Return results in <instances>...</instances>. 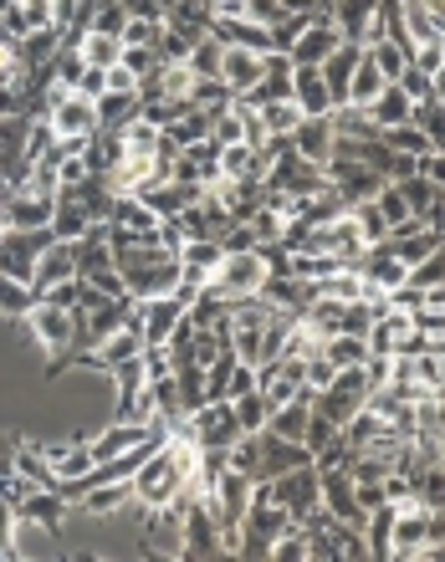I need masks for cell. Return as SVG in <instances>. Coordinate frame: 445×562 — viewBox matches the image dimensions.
<instances>
[{"label": "cell", "mask_w": 445, "mask_h": 562, "mask_svg": "<svg viewBox=\"0 0 445 562\" xmlns=\"http://www.w3.org/2000/svg\"><path fill=\"white\" fill-rule=\"evenodd\" d=\"M414 123H420V133L430 138V149H445V102L441 98L414 102Z\"/></svg>", "instance_id": "38"}, {"label": "cell", "mask_w": 445, "mask_h": 562, "mask_svg": "<svg viewBox=\"0 0 445 562\" xmlns=\"http://www.w3.org/2000/svg\"><path fill=\"white\" fill-rule=\"evenodd\" d=\"M292 102L302 108V118L333 113L328 83H323V66H297V72H292Z\"/></svg>", "instance_id": "18"}, {"label": "cell", "mask_w": 445, "mask_h": 562, "mask_svg": "<svg viewBox=\"0 0 445 562\" xmlns=\"http://www.w3.org/2000/svg\"><path fill=\"white\" fill-rule=\"evenodd\" d=\"M380 138H384V144H389L395 154H414V159H425V154H430V138L420 133V123H399V129H384Z\"/></svg>", "instance_id": "40"}, {"label": "cell", "mask_w": 445, "mask_h": 562, "mask_svg": "<svg viewBox=\"0 0 445 562\" xmlns=\"http://www.w3.org/2000/svg\"><path fill=\"white\" fill-rule=\"evenodd\" d=\"M184 322V302L175 292L165 297H144L139 302V328H144V343H169V332Z\"/></svg>", "instance_id": "13"}, {"label": "cell", "mask_w": 445, "mask_h": 562, "mask_svg": "<svg viewBox=\"0 0 445 562\" xmlns=\"http://www.w3.org/2000/svg\"><path fill=\"white\" fill-rule=\"evenodd\" d=\"M380 5L384 0H328V16H333V26H338L344 41L363 47V32H369V21L380 16Z\"/></svg>", "instance_id": "17"}, {"label": "cell", "mask_w": 445, "mask_h": 562, "mask_svg": "<svg viewBox=\"0 0 445 562\" xmlns=\"http://www.w3.org/2000/svg\"><path fill=\"white\" fill-rule=\"evenodd\" d=\"M11 231V216H5V205H0V235Z\"/></svg>", "instance_id": "58"}, {"label": "cell", "mask_w": 445, "mask_h": 562, "mask_svg": "<svg viewBox=\"0 0 445 562\" xmlns=\"http://www.w3.org/2000/svg\"><path fill=\"white\" fill-rule=\"evenodd\" d=\"M118 138H123V159H159V138H165V129H154V123H144V118H133Z\"/></svg>", "instance_id": "26"}, {"label": "cell", "mask_w": 445, "mask_h": 562, "mask_svg": "<svg viewBox=\"0 0 445 562\" xmlns=\"http://www.w3.org/2000/svg\"><path fill=\"white\" fill-rule=\"evenodd\" d=\"M246 21H256V26H277L281 0H246Z\"/></svg>", "instance_id": "53"}, {"label": "cell", "mask_w": 445, "mask_h": 562, "mask_svg": "<svg viewBox=\"0 0 445 562\" xmlns=\"http://www.w3.org/2000/svg\"><path fill=\"white\" fill-rule=\"evenodd\" d=\"M302 368H308V389H313V394H323V389L338 379V364H328V353H323V347H317L313 358H302Z\"/></svg>", "instance_id": "47"}, {"label": "cell", "mask_w": 445, "mask_h": 562, "mask_svg": "<svg viewBox=\"0 0 445 562\" xmlns=\"http://www.w3.org/2000/svg\"><path fill=\"white\" fill-rule=\"evenodd\" d=\"M190 102H195L200 113H226V108H231L236 102V93L226 83H220V77H195V87H190Z\"/></svg>", "instance_id": "33"}, {"label": "cell", "mask_w": 445, "mask_h": 562, "mask_svg": "<svg viewBox=\"0 0 445 562\" xmlns=\"http://www.w3.org/2000/svg\"><path fill=\"white\" fill-rule=\"evenodd\" d=\"M220 261H226V246H220V241H184V251H180V266L200 271L205 281H211V271Z\"/></svg>", "instance_id": "35"}, {"label": "cell", "mask_w": 445, "mask_h": 562, "mask_svg": "<svg viewBox=\"0 0 445 562\" xmlns=\"http://www.w3.org/2000/svg\"><path fill=\"white\" fill-rule=\"evenodd\" d=\"M374 205H380V216H384V225L389 231H399V225H410V205H405V195H399V184L395 180H384V190L374 195Z\"/></svg>", "instance_id": "41"}, {"label": "cell", "mask_w": 445, "mask_h": 562, "mask_svg": "<svg viewBox=\"0 0 445 562\" xmlns=\"http://www.w3.org/2000/svg\"><path fill=\"white\" fill-rule=\"evenodd\" d=\"M51 205L57 199H36V195H11L5 199V216H11V231H47L51 225Z\"/></svg>", "instance_id": "21"}, {"label": "cell", "mask_w": 445, "mask_h": 562, "mask_svg": "<svg viewBox=\"0 0 445 562\" xmlns=\"http://www.w3.org/2000/svg\"><path fill=\"white\" fill-rule=\"evenodd\" d=\"M323 353H328V364H338V368H359V364H369V338H359V332H333V338H323Z\"/></svg>", "instance_id": "28"}, {"label": "cell", "mask_w": 445, "mask_h": 562, "mask_svg": "<svg viewBox=\"0 0 445 562\" xmlns=\"http://www.w3.org/2000/svg\"><path fill=\"white\" fill-rule=\"evenodd\" d=\"M16 506L0 497V558H16Z\"/></svg>", "instance_id": "49"}, {"label": "cell", "mask_w": 445, "mask_h": 562, "mask_svg": "<svg viewBox=\"0 0 445 562\" xmlns=\"http://www.w3.org/2000/svg\"><path fill=\"white\" fill-rule=\"evenodd\" d=\"M139 353H144V328H139V313H133L123 328L108 332V338H103V343L87 353V364L103 368V374H113L118 364H129V358H139Z\"/></svg>", "instance_id": "11"}, {"label": "cell", "mask_w": 445, "mask_h": 562, "mask_svg": "<svg viewBox=\"0 0 445 562\" xmlns=\"http://www.w3.org/2000/svg\"><path fill=\"white\" fill-rule=\"evenodd\" d=\"M21 32H57V0H21Z\"/></svg>", "instance_id": "42"}, {"label": "cell", "mask_w": 445, "mask_h": 562, "mask_svg": "<svg viewBox=\"0 0 445 562\" xmlns=\"http://www.w3.org/2000/svg\"><path fill=\"white\" fill-rule=\"evenodd\" d=\"M363 51L374 57V66H380V72H384V83H395L399 72L410 66V51H405V47H395L389 36H384V41H374V47H363Z\"/></svg>", "instance_id": "43"}, {"label": "cell", "mask_w": 445, "mask_h": 562, "mask_svg": "<svg viewBox=\"0 0 445 562\" xmlns=\"http://www.w3.org/2000/svg\"><path fill=\"white\" fill-rule=\"evenodd\" d=\"M369 113H374V123H380V129H399V123H414V102L405 98V87H399V83H389L380 98L369 102Z\"/></svg>", "instance_id": "23"}, {"label": "cell", "mask_w": 445, "mask_h": 562, "mask_svg": "<svg viewBox=\"0 0 445 562\" xmlns=\"http://www.w3.org/2000/svg\"><path fill=\"white\" fill-rule=\"evenodd\" d=\"M323 297H333V302H363V297H369V281H363L359 266H338L333 277H323Z\"/></svg>", "instance_id": "29"}, {"label": "cell", "mask_w": 445, "mask_h": 562, "mask_svg": "<svg viewBox=\"0 0 445 562\" xmlns=\"http://www.w3.org/2000/svg\"><path fill=\"white\" fill-rule=\"evenodd\" d=\"M190 435L200 440V450H231L246 430H241V419H236L231 399H220V404H200V410H190Z\"/></svg>", "instance_id": "6"}, {"label": "cell", "mask_w": 445, "mask_h": 562, "mask_svg": "<svg viewBox=\"0 0 445 562\" xmlns=\"http://www.w3.org/2000/svg\"><path fill=\"white\" fill-rule=\"evenodd\" d=\"M16 5H21V0H0V11H16Z\"/></svg>", "instance_id": "59"}, {"label": "cell", "mask_w": 445, "mask_h": 562, "mask_svg": "<svg viewBox=\"0 0 445 562\" xmlns=\"http://www.w3.org/2000/svg\"><path fill=\"white\" fill-rule=\"evenodd\" d=\"M256 118H262V129L272 133V138H292V129L302 123V108H297L292 98H281V102H262Z\"/></svg>", "instance_id": "31"}, {"label": "cell", "mask_w": 445, "mask_h": 562, "mask_svg": "<svg viewBox=\"0 0 445 562\" xmlns=\"http://www.w3.org/2000/svg\"><path fill=\"white\" fill-rule=\"evenodd\" d=\"M139 113H144V98H139V93H103L98 98V129L123 133Z\"/></svg>", "instance_id": "22"}, {"label": "cell", "mask_w": 445, "mask_h": 562, "mask_svg": "<svg viewBox=\"0 0 445 562\" xmlns=\"http://www.w3.org/2000/svg\"><path fill=\"white\" fill-rule=\"evenodd\" d=\"M359 271L363 281H369V297H380V292H395V286H405L410 281V266L399 261L395 251H389V241H374V246L359 256Z\"/></svg>", "instance_id": "9"}, {"label": "cell", "mask_w": 445, "mask_h": 562, "mask_svg": "<svg viewBox=\"0 0 445 562\" xmlns=\"http://www.w3.org/2000/svg\"><path fill=\"white\" fill-rule=\"evenodd\" d=\"M363 404H369V379H363V364L359 368H338V379H333L323 394H313V410L323 414L328 425H338V430H344Z\"/></svg>", "instance_id": "2"}, {"label": "cell", "mask_w": 445, "mask_h": 562, "mask_svg": "<svg viewBox=\"0 0 445 562\" xmlns=\"http://www.w3.org/2000/svg\"><path fill=\"white\" fill-rule=\"evenodd\" d=\"M231 410H236V419H241V430H246V435L266 430V419H272V404H266L262 389H246V394H236Z\"/></svg>", "instance_id": "34"}, {"label": "cell", "mask_w": 445, "mask_h": 562, "mask_svg": "<svg viewBox=\"0 0 445 562\" xmlns=\"http://www.w3.org/2000/svg\"><path fill=\"white\" fill-rule=\"evenodd\" d=\"M272 558H277V562L308 558V532H302V522H287V527H281V537L272 542Z\"/></svg>", "instance_id": "45"}, {"label": "cell", "mask_w": 445, "mask_h": 562, "mask_svg": "<svg viewBox=\"0 0 445 562\" xmlns=\"http://www.w3.org/2000/svg\"><path fill=\"white\" fill-rule=\"evenodd\" d=\"M77 51H83L87 66H103V72L123 62V41H118V36H108V32H87L83 41H77Z\"/></svg>", "instance_id": "30"}, {"label": "cell", "mask_w": 445, "mask_h": 562, "mask_svg": "<svg viewBox=\"0 0 445 562\" xmlns=\"http://www.w3.org/2000/svg\"><path fill=\"white\" fill-rule=\"evenodd\" d=\"M395 83L405 87V98H410V102H425V98H435V83H430V77H425V72H420V66H405V72H399Z\"/></svg>", "instance_id": "48"}, {"label": "cell", "mask_w": 445, "mask_h": 562, "mask_svg": "<svg viewBox=\"0 0 445 562\" xmlns=\"http://www.w3.org/2000/svg\"><path fill=\"white\" fill-rule=\"evenodd\" d=\"M395 512H399V506H389V501L369 506V516H363V542H369V558H389V537H395Z\"/></svg>", "instance_id": "24"}, {"label": "cell", "mask_w": 445, "mask_h": 562, "mask_svg": "<svg viewBox=\"0 0 445 562\" xmlns=\"http://www.w3.org/2000/svg\"><path fill=\"white\" fill-rule=\"evenodd\" d=\"M395 184H399V195H405V205H410V216L425 220L430 205H435V195H441V184H430L425 174H410V180H395Z\"/></svg>", "instance_id": "36"}, {"label": "cell", "mask_w": 445, "mask_h": 562, "mask_svg": "<svg viewBox=\"0 0 445 562\" xmlns=\"http://www.w3.org/2000/svg\"><path fill=\"white\" fill-rule=\"evenodd\" d=\"M123 47H154L159 41V21H148V16H129L123 21V36H118Z\"/></svg>", "instance_id": "46"}, {"label": "cell", "mask_w": 445, "mask_h": 562, "mask_svg": "<svg viewBox=\"0 0 445 562\" xmlns=\"http://www.w3.org/2000/svg\"><path fill=\"white\" fill-rule=\"evenodd\" d=\"M32 286L26 281H16V277H5L0 271V317H26L32 313Z\"/></svg>", "instance_id": "39"}, {"label": "cell", "mask_w": 445, "mask_h": 562, "mask_svg": "<svg viewBox=\"0 0 445 562\" xmlns=\"http://www.w3.org/2000/svg\"><path fill=\"white\" fill-rule=\"evenodd\" d=\"M26 328H32L36 343L47 347V353H57V358H62L67 347L77 343V313H72V307H57V302H47V297L32 302V313H26Z\"/></svg>", "instance_id": "5"}, {"label": "cell", "mask_w": 445, "mask_h": 562, "mask_svg": "<svg viewBox=\"0 0 445 562\" xmlns=\"http://www.w3.org/2000/svg\"><path fill=\"white\" fill-rule=\"evenodd\" d=\"M266 486H272V501H277V506L292 516V522H302V516H308L317 501H323V476H317L313 461L292 465V471H281V476H272Z\"/></svg>", "instance_id": "4"}, {"label": "cell", "mask_w": 445, "mask_h": 562, "mask_svg": "<svg viewBox=\"0 0 445 562\" xmlns=\"http://www.w3.org/2000/svg\"><path fill=\"white\" fill-rule=\"evenodd\" d=\"M246 16V0H211V21H241Z\"/></svg>", "instance_id": "56"}, {"label": "cell", "mask_w": 445, "mask_h": 562, "mask_svg": "<svg viewBox=\"0 0 445 562\" xmlns=\"http://www.w3.org/2000/svg\"><path fill=\"white\" fill-rule=\"evenodd\" d=\"M129 486H133V501H139V506H169V501L180 497L184 476H180V465L169 461V450L159 445L139 471H133Z\"/></svg>", "instance_id": "3"}, {"label": "cell", "mask_w": 445, "mask_h": 562, "mask_svg": "<svg viewBox=\"0 0 445 562\" xmlns=\"http://www.w3.org/2000/svg\"><path fill=\"white\" fill-rule=\"evenodd\" d=\"M108 93H139V77H133L123 62L108 66Z\"/></svg>", "instance_id": "55"}, {"label": "cell", "mask_w": 445, "mask_h": 562, "mask_svg": "<svg viewBox=\"0 0 445 562\" xmlns=\"http://www.w3.org/2000/svg\"><path fill=\"white\" fill-rule=\"evenodd\" d=\"M353 216H359V225H363V235H369V241H384V235H389V225H384V216H380V205H374V199L353 205Z\"/></svg>", "instance_id": "51"}, {"label": "cell", "mask_w": 445, "mask_h": 562, "mask_svg": "<svg viewBox=\"0 0 445 562\" xmlns=\"http://www.w3.org/2000/svg\"><path fill=\"white\" fill-rule=\"evenodd\" d=\"M420 5H425V16L435 21V26H441L445 32V0H420Z\"/></svg>", "instance_id": "57"}, {"label": "cell", "mask_w": 445, "mask_h": 562, "mask_svg": "<svg viewBox=\"0 0 445 562\" xmlns=\"http://www.w3.org/2000/svg\"><path fill=\"white\" fill-rule=\"evenodd\" d=\"M323 476V506H328L338 522H353V527L363 532V501H359V486H353V476H348V465H333V471H317Z\"/></svg>", "instance_id": "10"}, {"label": "cell", "mask_w": 445, "mask_h": 562, "mask_svg": "<svg viewBox=\"0 0 445 562\" xmlns=\"http://www.w3.org/2000/svg\"><path fill=\"white\" fill-rule=\"evenodd\" d=\"M384 87H389V83H384V72L374 66V57L363 51L359 66H353V83H348V102H359V108H369V102L380 98Z\"/></svg>", "instance_id": "27"}, {"label": "cell", "mask_w": 445, "mask_h": 562, "mask_svg": "<svg viewBox=\"0 0 445 562\" xmlns=\"http://www.w3.org/2000/svg\"><path fill=\"white\" fill-rule=\"evenodd\" d=\"M165 133L175 138V144H180V149H190V144H200V138H211V113H200V108H190V113H180Z\"/></svg>", "instance_id": "37"}, {"label": "cell", "mask_w": 445, "mask_h": 562, "mask_svg": "<svg viewBox=\"0 0 445 562\" xmlns=\"http://www.w3.org/2000/svg\"><path fill=\"white\" fill-rule=\"evenodd\" d=\"M16 476L36 480V486H57V476H51V461H47V450H16Z\"/></svg>", "instance_id": "44"}, {"label": "cell", "mask_w": 445, "mask_h": 562, "mask_svg": "<svg viewBox=\"0 0 445 562\" xmlns=\"http://www.w3.org/2000/svg\"><path fill=\"white\" fill-rule=\"evenodd\" d=\"M308 419H313V399H292V404L272 410L266 430L281 435V440H302V435H308Z\"/></svg>", "instance_id": "25"}, {"label": "cell", "mask_w": 445, "mask_h": 562, "mask_svg": "<svg viewBox=\"0 0 445 562\" xmlns=\"http://www.w3.org/2000/svg\"><path fill=\"white\" fill-rule=\"evenodd\" d=\"M133 506V486L129 480H98L93 491H83V512L87 516H113Z\"/></svg>", "instance_id": "20"}, {"label": "cell", "mask_w": 445, "mask_h": 562, "mask_svg": "<svg viewBox=\"0 0 445 562\" xmlns=\"http://www.w3.org/2000/svg\"><path fill=\"white\" fill-rule=\"evenodd\" d=\"M266 277H272V266H266V251L262 246L226 251V261L211 271L205 292H211L215 302H241V297H256V292L266 286Z\"/></svg>", "instance_id": "1"}, {"label": "cell", "mask_w": 445, "mask_h": 562, "mask_svg": "<svg viewBox=\"0 0 445 562\" xmlns=\"http://www.w3.org/2000/svg\"><path fill=\"white\" fill-rule=\"evenodd\" d=\"M72 277H77V256H72V241H51V246L36 256L32 297H41L47 286H57V281H72Z\"/></svg>", "instance_id": "14"}, {"label": "cell", "mask_w": 445, "mask_h": 562, "mask_svg": "<svg viewBox=\"0 0 445 562\" xmlns=\"http://www.w3.org/2000/svg\"><path fill=\"white\" fill-rule=\"evenodd\" d=\"M333 138H338V133H333V118L328 113H313V118H302V123L292 129V149L323 169V164H328V154H333Z\"/></svg>", "instance_id": "15"}, {"label": "cell", "mask_w": 445, "mask_h": 562, "mask_svg": "<svg viewBox=\"0 0 445 562\" xmlns=\"http://www.w3.org/2000/svg\"><path fill=\"white\" fill-rule=\"evenodd\" d=\"M123 66H129L133 77H139V83H144L148 72H154V66H159V51H154V47H123Z\"/></svg>", "instance_id": "50"}, {"label": "cell", "mask_w": 445, "mask_h": 562, "mask_svg": "<svg viewBox=\"0 0 445 562\" xmlns=\"http://www.w3.org/2000/svg\"><path fill=\"white\" fill-rule=\"evenodd\" d=\"M108 225H113V231H123V235H154V231H159V216H154L139 195H118L113 210H108Z\"/></svg>", "instance_id": "19"}, {"label": "cell", "mask_w": 445, "mask_h": 562, "mask_svg": "<svg viewBox=\"0 0 445 562\" xmlns=\"http://www.w3.org/2000/svg\"><path fill=\"white\" fill-rule=\"evenodd\" d=\"M430 547V506L410 501L395 512V537H389V558L395 562H425Z\"/></svg>", "instance_id": "7"}, {"label": "cell", "mask_w": 445, "mask_h": 562, "mask_svg": "<svg viewBox=\"0 0 445 562\" xmlns=\"http://www.w3.org/2000/svg\"><path fill=\"white\" fill-rule=\"evenodd\" d=\"M72 93H83V98L98 102L103 93H108V72H103V66H83V77H77V87H72Z\"/></svg>", "instance_id": "52"}, {"label": "cell", "mask_w": 445, "mask_h": 562, "mask_svg": "<svg viewBox=\"0 0 445 562\" xmlns=\"http://www.w3.org/2000/svg\"><path fill=\"white\" fill-rule=\"evenodd\" d=\"M399 21H405V32H410V47H430V41H445V32L425 16V5H420V0H405V5H399Z\"/></svg>", "instance_id": "32"}, {"label": "cell", "mask_w": 445, "mask_h": 562, "mask_svg": "<svg viewBox=\"0 0 445 562\" xmlns=\"http://www.w3.org/2000/svg\"><path fill=\"white\" fill-rule=\"evenodd\" d=\"M338 47H344V36H338V26H333V16H328V5H323V11L302 26V36L292 41V51H287V57H292V66H323Z\"/></svg>", "instance_id": "8"}, {"label": "cell", "mask_w": 445, "mask_h": 562, "mask_svg": "<svg viewBox=\"0 0 445 562\" xmlns=\"http://www.w3.org/2000/svg\"><path fill=\"white\" fill-rule=\"evenodd\" d=\"M420 174H425L430 184H441V190H445V149H430L425 159H420Z\"/></svg>", "instance_id": "54"}, {"label": "cell", "mask_w": 445, "mask_h": 562, "mask_svg": "<svg viewBox=\"0 0 445 562\" xmlns=\"http://www.w3.org/2000/svg\"><path fill=\"white\" fill-rule=\"evenodd\" d=\"M87 225H98V220L87 216V205L77 199V190H72V184H62V190H57V205H51V225H47V231L57 235V241H77Z\"/></svg>", "instance_id": "16"}, {"label": "cell", "mask_w": 445, "mask_h": 562, "mask_svg": "<svg viewBox=\"0 0 445 562\" xmlns=\"http://www.w3.org/2000/svg\"><path fill=\"white\" fill-rule=\"evenodd\" d=\"M262 72H266V57H262V51H246V47H226V51H220V66H215V77L231 87L236 98L262 83Z\"/></svg>", "instance_id": "12"}]
</instances>
